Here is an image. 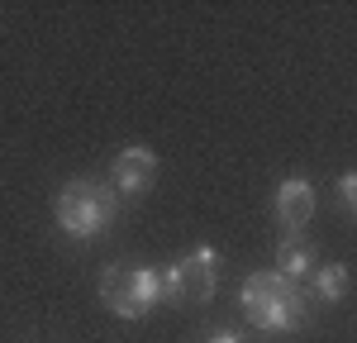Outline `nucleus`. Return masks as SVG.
<instances>
[{"label":"nucleus","mask_w":357,"mask_h":343,"mask_svg":"<svg viewBox=\"0 0 357 343\" xmlns=\"http://www.w3.org/2000/svg\"><path fill=\"white\" fill-rule=\"evenodd\" d=\"M129 291H134L138 314H148L153 305H162V300H167V277H162V267H129Z\"/></svg>","instance_id":"obj_8"},{"label":"nucleus","mask_w":357,"mask_h":343,"mask_svg":"<svg viewBox=\"0 0 357 343\" xmlns=\"http://www.w3.org/2000/svg\"><path fill=\"white\" fill-rule=\"evenodd\" d=\"M276 277H286L291 286L310 282V272H314V257H310V243H305L301 234H281V243H276Z\"/></svg>","instance_id":"obj_6"},{"label":"nucleus","mask_w":357,"mask_h":343,"mask_svg":"<svg viewBox=\"0 0 357 343\" xmlns=\"http://www.w3.org/2000/svg\"><path fill=\"white\" fill-rule=\"evenodd\" d=\"M338 196H343V205L353 210V200H357V172H343V181H338Z\"/></svg>","instance_id":"obj_10"},{"label":"nucleus","mask_w":357,"mask_h":343,"mask_svg":"<svg viewBox=\"0 0 357 343\" xmlns=\"http://www.w3.org/2000/svg\"><path fill=\"white\" fill-rule=\"evenodd\" d=\"M314 215V186L305 176H286L276 186V220H281V234H301Z\"/></svg>","instance_id":"obj_5"},{"label":"nucleus","mask_w":357,"mask_h":343,"mask_svg":"<svg viewBox=\"0 0 357 343\" xmlns=\"http://www.w3.org/2000/svg\"><path fill=\"white\" fill-rule=\"evenodd\" d=\"M100 300H105L119 319H143L138 305H134V291H129V267H105V272H100Z\"/></svg>","instance_id":"obj_7"},{"label":"nucleus","mask_w":357,"mask_h":343,"mask_svg":"<svg viewBox=\"0 0 357 343\" xmlns=\"http://www.w3.org/2000/svg\"><path fill=\"white\" fill-rule=\"evenodd\" d=\"M205 343H243V339H238V334H210Z\"/></svg>","instance_id":"obj_11"},{"label":"nucleus","mask_w":357,"mask_h":343,"mask_svg":"<svg viewBox=\"0 0 357 343\" xmlns=\"http://www.w3.org/2000/svg\"><path fill=\"white\" fill-rule=\"evenodd\" d=\"M348 262H324V267H314L310 272V291L324 300V305H333V300H343L348 296Z\"/></svg>","instance_id":"obj_9"},{"label":"nucleus","mask_w":357,"mask_h":343,"mask_svg":"<svg viewBox=\"0 0 357 343\" xmlns=\"http://www.w3.org/2000/svg\"><path fill=\"white\" fill-rule=\"evenodd\" d=\"M153 176H158V153L153 148H124L110 167V186L114 196H138L153 186Z\"/></svg>","instance_id":"obj_4"},{"label":"nucleus","mask_w":357,"mask_h":343,"mask_svg":"<svg viewBox=\"0 0 357 343\" xmlns=\"http://www.w3.org/2000/svg\"><path fill=\"white\" fill-rule=\"evenodd\" d=\"M238 305L257 329H281V334H296L305 324V296L301 286H291L276 272H252L238 286Z\"/></svg>","instance_id":"obj_1"},{"label":"nucleus","mask_w":357,"mask_h":343,"mask_svg":"<svg viewBox=\"0 0 357 343\" xmlns=\"http://www.w3.org/2000/svg\"><path fill=\"white\" fill-rule=\"evenodd\" d=\"M162 277H167V300H210L220 286V253L210 243H200L181 262H172Z\"/></svg>","instance_id":"obj_3"},{"label":"nucleus","mask_w":357,"mask_h":343,"mask_svg":"<svg viewBox=\"0 0 357 343\" xmlns=\"http://www.w3.org/2000/svg\"><path fill=\"white\" fill-rule=\"evenodd\" d=\"M119 215V196H114L110 181H67L62 196H57V229L72 234V238H96L105 234Z\"/></svg>","instance_id":"obj_2"}]
</instances>
